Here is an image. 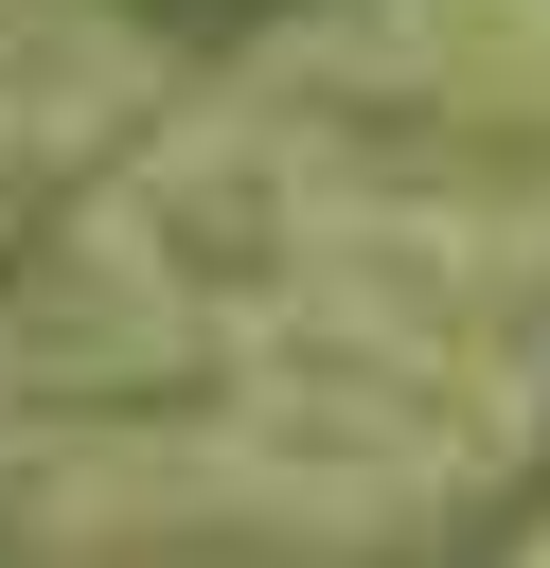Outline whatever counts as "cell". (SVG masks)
Instances as JSON below:
<instances>
[{"mask_svg":"<svg viewBox=\"0 0 550 568\" xmlns=\"http://www.w3.org/2000/svg\"><path fill=\"white\" fill-rule=\"evenodd\" d=\"M550 550V0H195L0 248V568Z\"/></svg>","mask_w":550,"mask_h":568,"instance_id":"obj_1","label":"cell"}]
</instances>
